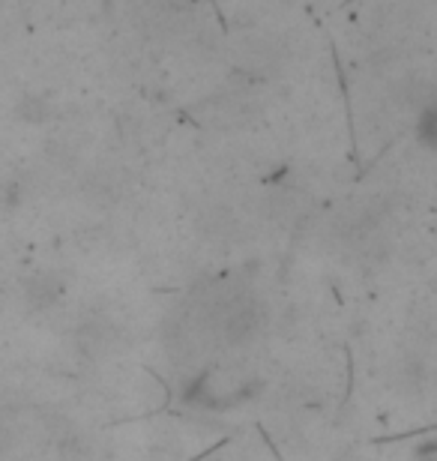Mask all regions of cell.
<instances>
[{"label": "cell", "instance_id": "cell-1", "mask_svg": "<svg viewBox=\"0 0 437 461\" xmlns=\"http://www.w3.org/2000/svg\"><path fill=\"white\" fill-rule=\"evenodd\" d=\"M414 132H416V141H420L425 150L437 153V99H432V103H425L420 108Z\"/></svg>", "mask_w": 437, "mask_h": 461}, {"label": "cell", "instance_id": "cell-2", "mask_svg": "<svg viewBox=\"0 0 437 461\" xmlns=\"http://www.w3.org/2000/svg\"><path fill=\"white\" fill-rule=\"evenodd\" d=\"M414 461H437V440H425V444L416 447Z\"/></svg>", "mask_w": 437, "mask_h": 461}]
</instances>
